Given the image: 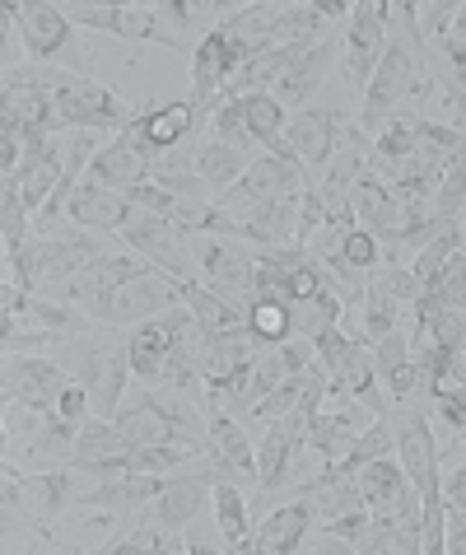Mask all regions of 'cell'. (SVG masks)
Wrapping results in <instances>:
<instances>
[{"label":"cell","instance_id":"obj_1","mask_svg":"<svg viewBox=\"0 0 466 555\" xmlns=\"http://www.w3.org/2000/svg\"><path fill=\"white\" fill-rule=\"evenodd\" d=\"M61 304L85 308L99 327H131V322H150V318L168 313V308H178L182 295L164 271H150L127 285H99V281L75 275V281L61 285Z\"/></svg>","mask_w":466,"mask_h":555},{"label":"cell","instance_id":"obj_2","mask_svg":"<svg viewBox=\"0 0 466 555\" xmlns=\"http://www.w3.org/2000/svg\"><path fill=\"white\" fill-rule=\"evenodd\" d=\"M425 61H429V52H415L406 38L387 34V52L378 61V70H373L368 94H364V113H360V131L368 135V141L387 127V121H392V113H401V103L406 99L429 94L433 89Z\"/></svg>","mask_w":466,"mask_h":555},{"label":"cell","instance_id":"obj_3","mask_svg":"<svg viewBox=\"0 0 466 555\" xmlns=\"http://www.w3.org/2000/svg\"><path fill=\"white\" fill-rule=\"evenodd\" d=\"M34 75L56 94L61 127H75V131H107V127H121V131H127L131 121L140 117L135 107H127V103L113 94V89L93 80V75H75V70H61V66H42V70H34Z\"/></svg>","mask_w":466,"mask_h":555},{"label":"cell","instance_id":"obj_4","mask_svg":"<svg viewBox=\"0 0 466 555\" xmlns=\"http://www.w3.org/2000/svg\"><path fill=\"white\" fill-rule=\"evenodd\" d=\"M303 173H308V168L299 159H275V154H261V159H253V168H247V173L233 182L229 192L215 196V206H224L233 220H247L253 210L280 202V196L303 192L308 182H318V178H303Z\"/></svg>","mask_w":466,"mask_h":555},{"label":"cell","instance_id":"obj_5","mask_svg":"<svg viewBox=\"0 0 466 555\" xmlns=\"http://www.w3.org/2000/svg\"><path fill=\"white\" fill-rule=\"evenodd\" d=\"M121 243H131L135 257H150L154 267L173 281H196V253H192V238L168 220V215H154V210H131V220L121 224Z\"/></svg>","mask_w":466,"mask_h":555},{"label":"cell","instance_id":"obj_6","mask_svg":"<svg viewBox=\"0 0 466 555\" xmlns=\"http://www.w3.org/2000/svg\"><path fill=\"white\" fill-rule=\"evenodd\" d=\"M70 24L99 28V34L127 38V42H159V48L186 52V38L178 28H168L159 5H70Z\"/></svg>","mask_w":466,"mask_h":555},{"label":"cell","instance_id":"obj_7","mask_svg":"<svg viewBox=\"0 0 466 555\" xmlns=\"http://www.w3.org/2000/svg\"><path fill=\"white\" fill-rule=\"evenodd\" d=\"M20 10V38L34 61H56L61 70L85 75V52L75 48V24L56 5H14Z\"/></svg>","mask_w":466,"mask_h":555},{"label":"cell","instance_id":"obj_8","mask_svg":"<svg viewBox=\"0 0 466 555\" xmlns=\"http://www.w3.org/2000/svg\"><path fill=\"white\" fill-rule=\"evenodd\" d=\"M354 481H360V495L373 514L419 528V490L406 476V467H392V457H378V462H368V467L354 472Z\"/></svg>","mask_w":466,"mask_h":555},{"label":"cell","instance_id":"obj_9","mask_svg":"<svg viewBox=\"0 0 466 555\" xmlns=\"http://www.w3.org/2000/svg\"><path fill=\"white\" fill-rule=\"evenodd\" d=\"M70 388V374L52 360H34V354H5V392L0 402L24 411H47L61 402V392Z\"/></svg>","mask_w":466,"mask_h":555},{"label":"cell","instance_id":"obj_10","mask_svg":"<svg viewBox=\"0 0 466 555\" xmlns=\"http://www.w3.org/2000/svg\"><path fill=\"white\" fill-rule=\"evenodd\" d=\"M5 476L20 486V500L28 508V522L42 542H52V522L75 504V467H56V472H28L20 476L5 462Z\"/></svg>","mask_w":466,"mask_h":555},{"label":"cell","instance_id":"obj_11","mask_svg":"<svg viewBox=\"0 0 466 555\" xmlns=\"http://www.w3.org/2000/svg\"><path fill=\"white\" fill-rule=\"evenodd\" d=\"M150 168H154V150L145 145V135H140L131 121L127 131H117V141H107L89 159V182L113 188V192H131L140 182H150Z\"/></svg>","mask_w":466,"mask_h":555},{"label":"cell","instance_id":"obj_12","mask_svg":"<svg viewBox=\"0 0 466 555\" xmlns=\"http://www.w3.org/2000/svg\"><path fill=\"white\" fill-rule=\"evenodd\" d=\"M387 52V24H383V5H373V0H364V5L350 10V28H346V52H340V61H346V75L350 85H368L373 70H378V61Z\"/></svg>","mask_w":466,"mask_h":555},{"label":"cell","instance_id":"obj_13","mask_svg":"<svg viewBox=\"0 0 466 555\" xmlns=\"http://www.w3.org/2000/svg\"><path fill=\"white\" fill-rule=\"evenodd\" d=\"M34 248H38V285H66L75 281L93 257H103V243L99 238H89V234H38L34 238Z\"/></svg>","mask_w":466,"mask_h":555},{"label":"cell","instance_id":"obj_14","mask_svg":"<svg viewBox=\"0 0 466 555\" xmlns=\"http://www.w3.org/2000/svg\"><path fill=\"white\" fill-rule=\"evenodd\" d=\"M332 392H336L340 406L318 411L313 425H308V449H313L322 462H340V457L354 449V443H360V435H364V425H360V402H354L350 392H340V388H332Z\"/></svg>","mask_w":466,"mask_h":555},{"label":"cell","instance_id":"obj_15","mask_svg":"<svg viewBox=\"0 0 466 555\" xmlns=\"http://www.w3.org/2000/svg\"><path fill=\"white\" fill-rule=\"evenodd\" d=\"M346 52V42H340L336 34H326V38H318L313 48H308L299 61H294V66L280 75L275 80V89H271V99L285 107V103H303L308 94H318L322 89V80L326 75H332V66H336V56Z\"/></svg>","mask_w":466,"mask_h":555},{"label":"cell","instance_id":"obj_16","mask_svg":"<svg viewBox=\"0 0 466 555\" xmlns=\"http://www.w3.org/2000/svg\"><path fill=\"white\" fill-rule=\"evenodd\" d=\"M397 453H401V467H406V476L415 481V490L425 495V490L443 486L439 481V443H433V429H429V415H401L397 421Z\"/></svg>","mask_w":466,"mask_h":555},{"label":"cell","instance_id":"obj_17","mask_svg":"<svg viewBox=\"0 0 466 555\" xmlns=\"http://www.w3.org/2000/svg\"><path fill=\"white\" fill-rule=\"evenodd\" d=\"M285 141L294 154H299V164L308 173H318V168L326 173V164H332V154H336V141H340V117L326 113V107H303V113L285 127Z\"/></svg>","mask_w":466,"mask_h":555},{"label":"cell","instance_id":"obj_18","mask_svg":"<svg viewBox=\"0 0 466 555\" xmlns=\"http://www.w3.org/2000/svg\"><path fill=\"white\" fill-rule=\"evenodd\" d=\"M210 490H215V476L206 472H182V476H168L164 481V490H159V500L150 504V522H159V528H168V532H178V528H186L200 508H206V500H210Z\"/></svg>","mask_w":466,"mask_h":555},{"label":"cell","instance_id":"obj_19","mask_svg":"<svg viewBox=\"0 0 466 555\" xmlns=\"http://www.w3.org/2000/svg\"><path fill=\"white\" fill-rule=\"evenodd\" d=\"M168 476H150V472H121V476H107L85 495H75V504L85 508H107V514H127V508H150L159 500Z\"/></svg>","mask_w":466,"mask_h":555},{"label":"cell","instance_id":"obj_20","mask_svg":"<svg viewBox=\"0 0 466 555\" xmlns=\"http://www.w3.org/2000/svg\"><path fill=\"white\" fill-rule=\"evenodd\" d=\"M131 196L127 192H113V188H99V182H80V192L70 196V206L66 215L80 229H93V234H107V229H117L121 234V224L131 220Z\"/></svg>","mask_w":466,"mask_h":555},{"label":"cell","instance_id":"obj_21","mask_svg":"<svg viewBox=\"0 0 466 555\" xmlns=\"http://www.w3.org/2000/svg\"><path fill=\"white\" fill-rule=\"evenodd\" d=\"M303 500L318 508V518H340V514H350V508H364L354 467H346V462H326L318 476H308Z\"/></svg>","mask_w":466,"mask_h":555},{"label":"cell","instance_id":"obj_22","mask_svg":"<svg viewBox=\"0 0 466 555\" xmlns=\"http://www.w3.org/2000/svg\"><path fill=\"white\" fill-rule=\"evenodd\" d=\"M135 402H140V406H150L154 415H159V421L173 429V439H178V443H192V449H215L206 415H200L192 402H186L182 392H168V388H140Z\"/></svg>","mask_w":466,"mask_h":555},{"label":"cell","instance_id":"obj_23","mask_svg":"<svg viewBox=\"0 0 466 555\" xmlns=\"http://www.w3.org/2000/svg\"><path fill=\"white\" fill-rule=\"evenodd\" d=\"M299 206H303V192L280 196V202L253 210L243 220L247 243H257V248H299Z\"/></svg>","mask_w":466,"mask_h":555},{"label":"cell","instance_id":"obj_24","mask_svg":"<svg viewBox=\"0 0 466 555\" xmlns=\"http://www.w3.org/2000/svg\"><path fill=\"white\" fill-rule=\"evenodd\" d=\"M318 508L308 500H294V504H280L275 514L261 522L257 537H253V551H267V555H285V551H299L308 528H313Z\"/></svg>","mask_w":466,"mask_h":555},{"label":"cell","instance_id":"obj_25","mask_svg":"<svg viewBox=\"0 0 466 555\" xmlns=\"http://www.w3.org/2000/svg\"><path fill=\"white\" fill-rule=\"evenodd\" d=\"M168 350H173V332H168L164 313L150 318V322H135V332H131V374L145 383V388H159Z\"/></svg>","mask_w":466,"mask_h":555},{"label":"cell","instance_id":"obj_26","mask_svg":"<svg viewBox=\"0 0 466 555\" xmlns=\"http://www.w3.org/2000/svg\"><path fill=\"white\" fill-rule=\"evenodd\" d=\"M173 285H178L182 304L196 313V327L206 332V336L243 332V327H247V313H243V308H233L224 295H215L210 285H200V281H173Z\"/></svg>","mask_w":466,"mask_h":555},{"label":"cell","instance_id":"obj_27","mask_svg":"<svg viewBox=\"0 0 466 555\" xmlns=\"http://www.w3.org/2000/svg\"><path fill=\"white\" fill-rule=\"evenodd\" d=\"M196 103L192 99H182V103H164V107H154V113L145 117H135V131L145 135V145L154 154H164V150H178L186 135L196 131Z\"/></svg>","mask_w":466,"mask_h":555},{"label":"cell","instance_id":"obj_28","mask_svg":"<svg viewBox=\"0 0 466 555\" xmlns=\"http://www.w3.org/2000/svg\"><path fill=\"white\" fill-rule=\"evenodd\" d=\"M206 425H210V443H215V453L220 457H229L233 467H238L247 481H257V453H253V443H247V435H243V425L233 421V415L220 406V397L215 392H206Z\"/></svg>","mask_w":466,"mask_h":555},{"label":"cell","instance_id":"obj_29","mask_svg":"<svg viewBox=\"0 0 466 555\" xmlns=\"http://www.w3.org/2000/svg\"><path fill=\"white\" fill-rule=\"evenodd\" d=\"M373 364H378L383 388L392 392V402H411L415 397V354H411V336H401V327L383 341H373Z\"/></svg>","mask_w":466,"mask_h":555},{"label":"cell","instance_id":"obj_30","mask_svg":"<svg viewBox=\"0 0 466 555\" xmlns=\"http://www.w3.org/2000/svg\"><path fill=\"white\" fill-rule=\"evenodd\" d=\"M150 182H159V188H168L178 196V202H200L210 188L200 182L196 173V150L192 145H178V150H164V154H154V168H150Z\"/></svg>","mask_w":466,"mask_h":555},{"label":"cell","instance_id":"obj_31","mask_svg":"<svg viewBox=\"0 0 466 555\" xmlns=\"http://www.w3.org/2000/svg\"><path fill=\"white\" fill-rule=\"evenodd\" d=\"M294 453H299V443H294L285 415H280V421H267V435H261V449H257V486L280 490V481H289Z\"/></svg>","mask_w":466,"mask_h":555},{"label":"cell","instance_id":"obj_32","mask_svg":"<svg viewBox=\"0 0 466 555\" xmlns=\"http://www.w3.org/2000/svg\"><path fill=\"white\" fill-rule=\"evenodd\" d=\"M75 435H80V425L66 421L56 406L34 411V443H28V457H38V462H66L70 449H75Z\"/></svg>","mask_w":466,"mask_h":555},{"label":"cell","instance_id":"obj_33","mask_svg":"<svg viewBox=\"0 0 466 555\" xmlns=\"http://www.w3.org/2000/svg\"><path fill=\"white\" fill-rule=\"evenodd\" d=\"M247 168H253V154H243L233 145H220V141L196 145V173H200V182H206L210 192H229L233 182L247 173Z\"/></svg>","mask_w":466,"mask_h":555},{"label":"cell","instance_id":"obj_34","mask_svg":"<svg viewBox=\"0 0 466 555\" xmlns=\"http://www.w3.org/2000/svg\"><path fill=\"white\" fill-rule=\"evenodd\" d=\"M215 500V522H220V537L229 551H253V537H247V500L233 481H215L210 490Z\"/></svg>","mask_w":466,"mask_h":555},{"label":"cell","instance_id":"obj_35","mask_svg":"<svg viewBox=\"0 0 466 555\" xmlns=\"http://www.w3.org/2000/svg\"><path fill=\"white\" fill-rule=\"evenodd\" d=\"M318 378H326V369H322V364H308L303 374H289V378L275 388V392H267V397H261V402L253 406V421L267 425V421H280V415H289L294 406L303 402V392L313 388Z\"/></svg>","mask_w":466,"mask_h":555},{"label":"cell","instance_id":"obj_36","mask_svg":"<svg viewBox=\"0 0 466 555\" xmlns=\"http://www.w3.org/2000/svg\"><path fill=\"white\" fill-rule=\"evenodd\" d=\"M411 354H415V397H429V402H433V397L448 388V369H453L457 354L443 350V346H433V341L411 346Z\"/></svg>","mask_w":466,"mask_h":555},{"label":"cell","instance_id":"obj_37","mask_svg":"<svg viewBox=\"0 0 466 555\" xmlns=\"http://www.w3.org/2000/svg\"><path fill=\"white\" fill-rule=\"evenodd\" d=\"M285 378H289L285 350H280V341H271L267 350L257 354V364H253V383H247V392H243V415H253V406H257L267 392H275Z\"/></svg>","mask_w":466,"mask_h":555},{"label":"cell","instance_id":"obj_38","mask_svg":"<svg viewBox=\"0 0 466 555\" xmlns=\"http://www.w3.org/2000/svg\"><path fill=\"white\" fill-rule=\"evenodd\" d=\"M364 341H383V336L397 332V318H401V304L387 295V285L378 275H368V295H364Z\"/></svg>","mask_w":466,"mask_h":555},{"label":"cell","instance_id":"obj_39","mask_svg":"<svg viewBox=\"0 0 466 555\" xmlns=\"http://www.w3.org/2000/svg\"><path fill=\"white\" fill-rule=\"evenodd\" d=\"M243 113H247V131H253V141L267 145V150H271L280 135H285V127H289V121H285V107H280L271 94H247V99H243Z\"/></svg>","mask_w":466,"mask_h":555},{"label":"cell","instance_id":"obj_40","mask_svg":"<svg viewBox=\"0 0 466 555\" xmlns=\"http://www.w3.org/2000/svg\"><path fill=\"white\" fill-rule=\"evenodd\" d=\"M392 439H397V429H392V421L387 415H373V425H364V435H360V443L340 457L346 467H368V462H378V457H392Z\"/></svg>","mask_w":466,"mask_h":555},{"label":"cell","instance_id":"obj_41","mask_svg":"<svg viewBox=\"0 0 466 555\" xmlns=\"http://www.w3.org/2000/svg\"><path fill=\"white\" fill-rule=\"evenodd\" d=\"M154 267H145L135 253L131 257H113V253H103V257H93L89 267L80 271L85 281H99V285H127V281H140V275H150Z\"/></svg>","mask_w":466,"mask_h":555},{"label":"cell","instance_id":"obj_42","mask_svg":"<svg viewBox=\"0 0 466 555\" xmlns=\"http://www.w3.org/2000/svg\"><path fill=\"white\" fill-rule=\"evenodd\" d=\"M215 141L220 145H233L243 154H253V131H247V113H243V99H224L215 107Z\"/></svg>","mask_w":466,"mask_h":555},{"label":"cell","instance_id":"obj_43","mask_svg":"<svg viewBox=\"0 0 466 555\" xmlns=\"http://www.w3.org/2000/svg\"><path fill=\"white\" fill-rule=\"evenodd\" d=\"M247 327H253L261 341H289L294 336V318H289V304H271V299H257L253 313H247Z\"/></svg>","mask_w":466,"mask_h":555},{"label":"cell","instance_id":"obj_44","mask_svg":"<svg viewBox=\"0 0 466 555\" xmlns=\"http://www.w3.org/2000/svg\"><path fill=\"white\" fill-rule=\"evenodd\" d=\"M0 234H5V248L34 238L28 234V202H24L20 182H5V192H0Z\"/></svg>","mask_w":466,"mask_h":555},{"label":"cell","instance_id":"obj_45","mask_svg":"<svg viewBox=\"0 0 466 555\" xmlns=\"http://www.w3.org/2000/svg\"><path fill=\"white\" fill-rule=\"evenodd\" d=\"M415 10V24L419 34H425V42H439L453 34V20H457V5H448V0H433V5H411Z\"/></svg>","mask_w":466,"mask_h":555},{"label":"cell","instance_id":"obj_46","mask_svg":"<svg viewBox=\"0 0 466 555\" xmlns=\"http://www.w3.org/2000/svg\"><path fill=\"white\" fill-rule=\"evenodd\" d=\"M340 257L354 261V267H360V271H373V267H378V261H383V243L373 238L368 229L354 224L350 234H346V243H340Z\"/></svg>","mask_w":466,"mask_h":555},{"label":"cell","instance_id":"obj_47","mask_svg":"<svg viewBox=\"0 0 466 555\" xmlns=\"http://www.w3.org/2000/svg\"><path fill=\"white\" fill-rule=\"evenodd\" d=\"M429 61H433V66H443L453 85L466 89V38H453V34L439 38V52H433Z\"/></svg>","mask_w":466,"mask_h":555},{"label":"cell","instance_id":"obj_48","mask_svg":"<svg viewBox=\"0 0 466 555\" xmlns=\"http://www.w3.org/2000/svg\"><path fill=\"white\" fill-rule=\"evenodd\" d=\"M373 275L387 285V295H392L397 304H415L419 299V281H415L411 267H397V261H392V267H383V271H373Z\"/></svg>","mask_w":466,"mask_h":555},{"label":"cell","instance_id":"obj_49","mask_svg":"<svg viewBox=\"0 0 466 555\" xmlns=\"http://www.w3.org/2000/svg\"><path fill=\"white\" fill-rule=\"evenodd\" d=\"M373 522V508L364 504V508H350V514H340V518H322V532L326 537H340V542H354L364 528Z\"/></svg>","mask_w":466,"mask_h":555},{"label":"cell","instance_id":"obj_50","mask_svg":"<svg viewBox=\"0 0 466 555\" xmlns=\"http://www.w3.org/2000/svg\"><path fill=\"white\" fill-rule=\"evenodd\" d=\"M127 196H131V206L154 210V215H173V206H178V196L168 188H159V182H140V188H131Z\"/></svg>","mask_w":466,"mask_h":555},{"label":"cell","instance_id":"obj_51","mask_svg":"<svg viewBox=\"0 0 466 555\" xmlns=\"http://www.w3.org/2000/svg\"><path fill=\"white\" fill-rule=\"evenodd\" d=\"M443 500L453 504L457 514H466V462H462V467H453V472L443 476Z\"/></svg>","mask_w":466,"mask_h":555},{"label":"cell","instance_id":"obj_52","mask_svg":"<svg viewBox=\"0 0 466 555\" xmlns=\"http://www.w3.org/2000/svg\"><path fill=\"white\" fill-rule=\"evenodd\" d=\"M453 514H457V508H453ZM448 546H453L457 555H466V514H457V518H453V532H448Z\"/></svg>","mask_w":466,"mask_h":555}]
</instances>
